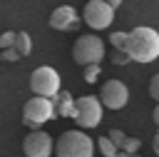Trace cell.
<instances>
[{"instance_id":"obj_3","label":"cell","mask_w":159,"mask_h":157,"mask_svg":"<svg viewBox=\"0 0 159 157\" xmlns=\"http://www.w3.org/2000/svg\"><path fill=\"white\" fill-rule=\"evenodd\" d=\"M102 57H104V42H102V37H97V35L89 32V35H80L75 40V45H72V60L77 65H82V67L99 65Z\"/></svg>"},{"instance_id":"obj_6","label":"cell","mask_w":159,"mask_h":157,"mask_svg":"<svg viewBox=\"0 0 159 157\" xmlns=\"http://www.w3.org/2000/svg\"><path fill=\"white\" fill-rule=\"evenodd\" d=\"M55 120V110H52V100L47 97H30L25 105H22V122L30 127V130H37L42 127L45 122Z\"/></svg>"},{"instance_id":"obj_23","label":"cell","mask_w":159,"mask_h":157,"mask_svg":"<svg viewBox=\"0 0 159 157\" xmlns=\"http://www.w3.org/2000/svg\"><path fill=\"white\" fill-rule=\"evenodd\" d=\"M154 152L159 155V130H157V135H154Z\"/></svg>"},{"instance_id":"obj_10","label":"cell","mask_w":159,"mask_h":157,"mask_svg":"<svg viewBox=\"0 0 159 157\" xmlns=\"http://www.w3.org/2000/svg\"><path fill=\"white\" fill-rule=\"evenodd\" d=\"M47 22H50L52 30L67 32V30H75V27L80 25V12H77L72 5H60V7H55V10L50 12Z\"/></svg>"},{"instance_id":"obj_2","label":"cell","mask_w":159,"mask_h":157,"mask_svg":"<svg viewBox=\"0 0 159 157\" xmlns=\"http://www.w3.org/2000/svg\"><path fill=\"white\" fill-rule=\"evenodd\" d=\"M57 157H94V142L84 130H67L55 142Z\"/></svg>"},{"instance_id":"obj_12","label":"cell","mask_w":159,"mask_h":157,"mask_svg":"<svg viewBox=\"0 0 159 157\" xmlns=\"http://www.w3.org/2000/svg\"><path fill=\"white\" fill-rule=\"evenodd\" d=\"M109 140H112V145L119 150V152H127V155H134L137 150H139V140H132V137H127L122 130H109V135H107Z\"/></svg>"},{"instance_id":"obj_8","label":"cell","mask_w":159,"mask_h":157,"mask_svg":"<svg viewBox=\"0 0 159 157\" xmlns=\"http://www.w3.org/2000/svg\"><path fill=\"white\" fill-rule=\"evenodd\" d=\"M99 102L107 110H122L129 102V87L122 80H107L99 92Z\"/></svg>"},{"instance_id":"obj_7","label":"cell","mask_w":159,"mask_h":157,"mask_svg":"<svg viewBox=\"0 0 159 157\" xmlns=\"http://www.w3.org/2000/svg\"><path fill=\"white\" fill-rule=\"evenodd\" d=\"M82 20L92 27V30H107L114 20V7H109L102 0H89L82 10Z\"/></svg>"},{"instance_id":"obj_5","label":"cell","mask_w":159,"mask_h":157,"mask_svg":"<svg viewBox=\"0 0 159 157\" xmlns=\"http://www.w3.org/2000/svg\"><path fill=\"white\" fill-rule=\"evenodd\" d=\"M30 90L37 95V97H47L52 100L57 92H60V72L50 65H42V67H35L32 75H30Z\"/></svg>"},{"instance_id":"obj_13","label":"cell","mask_w":159,"mask_h":157,"mask_svg":"<svg viewBox=\"0 0 159 157\" xmlns=\"http://www.w3.org/2000/svg\"><path fill=\"white\" fill-rule=\"evenodd\" d=\"M15 50H17V55H20V57H27V55L32 52V37H30L25 30L15 35Z\"/></svg>"},{"instance_id":"obj_16","label":"cell","mask_w":159,"mask_h":157,"mask_svg":"<svg viewBox=\"0 0 159 157\" xmlns=\"http://www.w3.org/2000/svg\"><path fill=\"white\" fill-rule=\"evenodd\" d=\"M99 75H102V67H99V65H87V67H84V82L92 85V82H97Z\"/></svg>"},{"instance_id":"obj_20","label":"cell","mask_w":159,"mask_h":157,"mask_svg":"<svg viewBox=\"0 0 159 157\" xmlns=\"http://www.w3.org/2000/svg\"><path fill=\"white\" fill-rule=\"evenodd\" d=\"M112 62H114V65H127V62H132V60H129V57H127L124 52H114V57H112Z\"/></svg>"},{"instance_id":"obj_18","label":"cell","mask_w":159,"mask_h":157,"mask_svg":"<svg viewBox=\"0 0 159 157\" xmlns=\"http://www.w3.org/2000/svg\"><path fill=\"white\" fill-rule=\"evenodd\" d=\"M149 97H152L154 102H159V72L149 80Z\"/></svg>"},{"instance_id":"obj_17","label":"cell","mask_w":159,"mask_h":157,"mask_svg":"<svg viewBox=\"0 0 159 157\" xmlns=\"http://www.w3.org/2000/svg\"><path fill=\"white\" fill-rule=\"evenodd\" d=\"M15 35H17V32H12V30L2 32V35H0V47H2V50H10V47H15Z\"/></svg>"},{"instance_id":"obj_21","label":"cell","mask_w":159,"mask_h":157,"mask_svg":"<svg viewBox=\"0 0 159 157\" xmlns=\"http://www.w3.org/2000/svg\"><path fill=\"white\" fill-rule=\"evenodd\" d=\"M152 120H154L157 127H159V102H157V107H154V112H152Z\"/></svg>"},{"instance_id":"obj_15","label":"cell","mask_w":159,"mask_h":157,"mask_svg":"<svg viewBox=\"0 0 159 157\" xmlns=\"http://www.w3.org/2000/svg\"><path fill=\"white\" fill-rule=\"evenodd\" d=\"M109 40H112V45L117 47V52H124V50H127V32H112ZM124 55H127V52H124Z\"/></svg>"},{"instance_id":"obj_22","label":"cell","mask_w":159,"mask_h":157,"mask_svg":"<svg viewBox=\"0 0 159 157\" xmlns=\"http://www.w3.org/2000/svg\"><path fill=\"white\" fill-rule=\"evenodd\" d=\"M102 2H107L109 7H119V5H122V0H102Z\"/></svg>"},{"instance_id":"obj_1","label":"cell","mask_w":159,"mask_h":157,"mask_svg":"<svg viewBox=\"0 0 159 157\" xmlns=\"http://www.w3.org/2000/svg\"><path fill=\"white\" fill-rule=\"evenodd\" d=\"M127 57L134 60V62H154L159 57V32L154 27H147V25H139L134 30L127 32Z\"/></svg>"},{"instance_id":"obj_9","label":"cell","mask_w":159,"mask_h":157,"mask_svg":"<svg viewBox=\"0 0 159 157\" xmlns=\"http://www.w3.org/2000/svg\"><path fill=\"white\" fill-rule=\"evenodd\" d=\"M22 152L25 157H50L55 152V142L45 130H32L22 140Z\"/></svg>"},{"instance_id":"obj_19","label":"cell","mask_w":159,"mask_h":157,"mask_svg":"<svg viewBox=\"0 0 159 157\" xmlns=\"http://www.w3.org/2000/svg\"><path fill=\"white\" fill-rule=\"evenodd\" d=\"M5 62H17L20 60V55H17V50L15 47H10V50H2V55H0Z\"/></svg>"},{"instance_id":"obj_4","label":"cell","mask_w":159,"mask_h":157,"mask_svg":"<svg viewBox=\"0 0 159 157\" xmlns=\"http://www.w3.org/2000/svg\"><path fill=\"white\" fill-rule=\"evenodd\" d=\"M72 120L80 125V130H92L102 122V102L94 95H82L75 100Z\"/></svg>"},{"instance_id":"obj_14","label":"cell","mask_w":159,"mask_h":157,"mask_svg":"<svg viewBox=\"0 0 159 157\" xmlns=\"http://www.w3.org/2000/svg\"><path fill=\"white\" fill-rule=\"evenodd\" d=\"M97 147L102 150V155H104V157H114V155L119 152V150H117V147L112 145V140H109V137H99V142H97Z\"/></svg>"},{"instance_id":"obj_11","label":"cell","mask_w":159,"mask_h":157,"mask_svg":"<svg viewBox=\"0 0 159 157\" xmlns=\"http://www.w3.org/2000/svg\"><path fill=\"white\" fill-rule=\"evenodd\" d=\"M52 110H55V117H72V112H75V97L67 90H60L52 97Z\"/></svg>"}]
</instances>
